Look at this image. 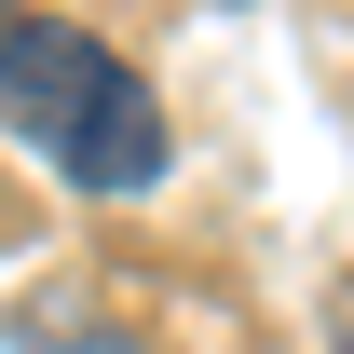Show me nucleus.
Instances as JSON below:
<instances>
[{"label": "nucleus", "mask_w": 354, "mask_h": 354, "mask_svg": "<svg viewBox=\"0 0 354 354\" xmlns=\"http://www.w3.org/2000/svg\"><path fill=\"white\" fill-rule=\"evenodd\" d=\"M341 354H354V313H341Z\"/></svg>", "instance_id": "nucleus-3"}, {"label": "nucleus", "mask_w": 354, "mask_h": 354, "mask_svg": "<svg viewBox=\"0 0 354 354\" xmlns=\"http://www.w3.org/2000/svg\"><path fill=\"white\" fill-rule=\"evenodd\" d=\"M0 123L82 191H150L164 177V109L123 55L68 14H0Z\"/></svg>", "instance_id": "nucleus-1"}, {"label": "nucleus", "mask_w": 354, "mask_h": 354, "mask_svg": "<svg viewBox=\"0 0 354 354\" xmlns=\"http://www.w3.org/2000/svg\"><path fill=\"white\" fill-rule=\"evenodd\" d=\"M55 354H136V341H55Z\"/></svg>", "instance_id": "nucleus-2"}]
</instances>
